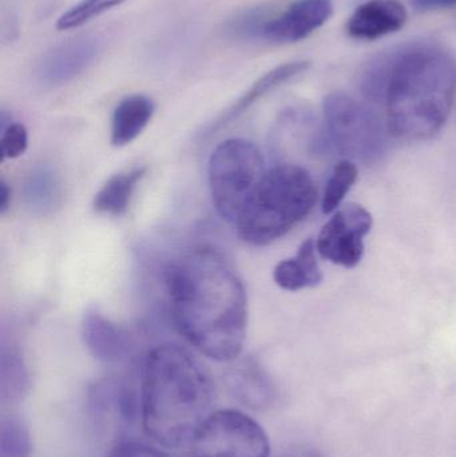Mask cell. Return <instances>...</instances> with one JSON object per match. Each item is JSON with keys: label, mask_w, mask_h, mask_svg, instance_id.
<instances>
[{"label": "cell", "mask_w": 456, "mask_h": 457, "mask_svg": "<svg viewBox=\"0 0 456 457\" xmlns=\"http://www.w3.org/2000/svg\"><path fill=\"white\" fill-rule=\"evenodd\" d=\"M126 2L128 0H82L58 19L56 29L59 31L78 29V27H82L83 24L93 21L94 18H98L106 11L118 7V5Z\"/></svg>", "instance_id": "20"}, {"label": "cell", "mask_w": 456, "mask_h": 457, "mask_svg": "<svg viewBox=\"0 0 456 457\" xmlns=\"http://www.w3.org/2000/svg\"><path fill=\"white\" fill-rule=\"evenodd\" d=\"M412 7L417 11L446 10L456 7V0H411Z\"/></svg>", "instance_id": "25"}, {"label": "cell", "mask_w": 456, "mask_h": 457, "mask_svg": "<svg viewBox=\"0 0 456 457\" xmlns=\"http://www.w3.org/2000/svg\"><path fill=\"white\" fill-rule=\"evenodd\" d=\"M316 244L312 238L303 242L296 257L281 261L273 270V279L278 287L289 292L318 287L323 273L316 258Z\"/></svg>", "instance_id": "14"}, {"label": "cell", "mask_w": 456, "mask_h": 457, "mask_svg": "<svg viewBox=\"0 0 456 457\" xmlns=\"http://www.w3.org/2000/svg\"><path fill=\"white\" fill-rule=\"evenodd\" d=\"M406 21V8L398 0H369L356 8L347 31L355 39H379L399 31Z\"/></svg>", "instance_id": "10"}, {"label": "cell", "mask_w": 456, "mask_h": 457, "mask_svg": "<svg viewBox=\"0 0 456 457\" xmlns=\"http://www.w3.org/2000/svg\"><path fill=\"white\" fill-rule=\"evenodd\" d=\"M154 110V102L142 94L123 98L112 112V146L122 147L131 144L149 125Z\"/></svg>", "instance_id": "13"}, {"label": "cell", "mask_w": 456, "mask_h": 457, "mask_svg": "<svg viewBox=\"0 0 456 457\" xmlns=\"http://www.w3.org/2000/svg\"><path fill=\"white\" fill-rule=\"evenodd\" d=\"M146 169L137 168L126 173L112 176L94 198V211L96 213L120 216L128 211L138 182L144 179Z\"/></svg>", "instance_id": "16"}, {"label": "cell", "mask_w": 456, "mask_h": 457, "mask_svg": "<svg viewBox=\"0 0 456 457\" xmlns=\"http://www.w3.org/2000/svg\"><path fill=\"white\" fill-rule=\"evenodd\" d=\"M29 145V134L21 123L10 122L2 128L0 152L3 160H15L26 153Z\"/></svg>", "instance_id": "23"}, {"label": "cell", "mask_w": 456, "mask_h": 457, "mask_svg": "<svg viewBox=\"0 0 456 457\" xmlns=\"http://www.w3.org/2000/svg\"><path fill=\"white\" fill-rule=\"evenodd\" d=\"M316 200L315 182L305 169L278 165L265 171L233 225L246 244L265 246L302 222Z\"/></svg>", "instance_id": "4"}, {"label": "cell", "mask_w": 456, "mask_h": 457, "mask_svg": "<svg viewBox=\"0 0 456 457\" xmlns=\"http://www.w3.org/2000/svg\"><path fill=\"white\" fill-rule=\"evenodd\" d=\"M0 380L3 397L21 396L27 384L26 367L21 351L15 344H5L4 340L2 341L0 353Z\"/></svg>", "instance_id": "17"}, {"label": "cell", "mask_w": 456, "mask_h": 457, "mask_svg": "<svg viewBox=\"0 0 456 457\" xmlns=\"http://www.w3.org/2000/svg\"><path fill=\"white\" fill-rule=\"evenodd\" d=\"M195 457H269L267 434L259 423L235 410L211 413L198 429Z\"/></svg>", "instance_id": "7"}, {"label": "cell", "mask_w": 456, "mask_h": 457, "mask_svg": "<svg viewBox=\"0 0 456 457\" xmlns=\"http://www.w3.org/2000/svg\"><path fill=\"white\" fill-rule=\"evenodd\" d=\"M213 399L208 372L187 349L162 344L147 354L142 370V423L158 445L179 448L193 443L211 415Z\"/></svg>", "instance_id": "3"}, {"label": "cell", "mask_w": 456, "mask_h": 457, "mask_svg": "<svg viewBox=\"0 0 456 457\" xmlns=\"http://www.w3.org/2000/svg\"><path fill=\"white\" fill-rule=\"evenodd\" d=\"M264 174V157L253 142L233 138L219 145L208 165L209 190L217 213L233 224Z\"/></svg>", "instance_id": "5"}, {"label": "cell", "mask_w": 456, "mask_h": 457, "mask_svg": "<svg viewBox=\"0 0 456 457\" xmlns=\"http://www.w3.org/2000/svg\"><path fill=\"white\" fill-rule=\"evenodd\" d=\"M174 324L216 361L240 356L248 324L245 287L230 261L211 246L189 250L165 270Z\"/></svg>", "instance_id": "1"}, {"label": "cell", "mask_w": 456, "mask_h": 457, "mask_svg": "<svg viewBox=\"0 0 456 457\" xmlns=\"http://www.w3.org/2000/svg\"><path fill=\"white\" fill-rule=\"evenodd\" d=\"M31 451L29 431L19 419H3L0 427V457H29Z\"/></svg>", "instance_id": "21"}, {"label": "cell", "mask_w": 456, "mask_h": 457, "mask_svg": "<svg viewBox=\"0 0 456 457\" xmlns=\"http://www.w3.org/2000/svg\"><path fill=\"white\" fill-rule=\"evenodd\" d=\"M27 201L35 209H50L55 204L58 195L56 179L48 169L35 170L27 182Z\"/></svg>", "instance_id": "22"}, {"label": "cell", "mask_w": 456, "mask_h": 457, "mask_svg": "<svg viewBox=\"0 0 456 457\" xmlns=\"http://www.w3.org/2000/svg\"><path fill=\"white\" fill-rule=\"evenodd\" d=\"M83 340L90 353L104 362H117L130 353V335L96 309L86 312L82 325Z\"/></svg>", "instance_id": "11"}, {"label": "cell", "mask_w": 456, "mask_h": 457, "mask_svg": "<svg viewBox=\"0 0 456 457\" xmlns=\"http://www.w3.org/2000/svg\"><path fill=\"white\" fill-rule=\"evenodd\" d=\"M109 457H169L162 451L138 442H123L115 445Z\"/></svg>", "instance_id": "24"}, {"label": "cell", "mask_w": 456, "mask_h": 457, "mask_svg": "<svg viewBox=\"0 0 456 457\" xmlns=\"http://www.w3.org/2000/svg\"><path fill=\"white\" fill-rule=\"evenodd\" d=\"M358 179V168L352 161H340L335 166L323 195V213L329 214L339 208L347 193Z\"/></svg>", "instance_id": "19"}, {"label": "cell", "mask_w": 456, "mask_h": 457, "mask_svg": "<svg viewBox=\"0 0 456 457\" xmlns=\"http://www.w3.org/2000/svg\"><path fill=\"white\" fill-rule=\"evenodd\" d=\"M371 227V213L358 204H348L321 228L316 249L326 260L353 268L363 258L364 237Z\"/></svg>", "instance_id": "8"}, {"label": "cell", "mask_w": 456, "mask_h": 457, "mask_svg": "<svg viewBox=\"0 0 456 457\" xmlns=\"http://www.w3.org/2000/svg\"><path fill=\"white\" fill-rule=\"evenodd\" d=\"M326 137L339 154L372 163L388 146L387 123L369 104L344 93H334L324 102Z\"/></svg>", "instance_id": "6"}, {"label": "cell", "mask_w": 456, "mask_h": 457, "mask_svg": "<svg viewBox=\"0 0 456 457\" xmlns=\"http://www.w3.org/2000/svg\"><path fill=\"white\" fill-rule=\"evenodd\" d=\"M308 67H310V62L307 61L291 62V63L281 64V66L276 67L272 71L260 78L232 107H229V109L211 126L209 134L217 133V131L221 130L222 128L229 125L233 120H237L241 114H244L252 104H256L262 96H267V94L275 90L278 86L288 82L292 78L307 71Z\"/></svg>", "instance_id": "12"}, {"label": "cell", "mask_w": 456, "mask_h": 457, "mask_svg": "<svg viewBox=\"0 0 456 457\" xmlns=\"http://www.w3.org/2000/svg\"><path fill=\"white\" fill-rule=\"evenodd\" d=\"M235 389L237 396L253 408L267 407L273 399V389L268 378L256 367H246L236 372Z\"/></svg>", "instance_id": "18"}, {"label": "cell", "mask_w": 456, "mask_h": 457, "mask_svg": "<svg viewBox=\"0 0 456 457\" xmlns=\"http://www.w3.org/2000/svg\"><path fill=\"white\" fill-rule=\"evenodd\" d=\"M11 201V190L4 179L0 181V213L4 214L8 211Z\"/></svg>", "instance_id": "26"}, {"label": "cell", "mask_w": 456, "mask_h": 457, "mask_svg": "<svg viewBox=\"0 0 456 457\" xmlns=\"http://www.w3.org/2000/svg\"><path fill=\"white\" fill-rule=\"evenodd\" d=\"M98 51L95 40L78 39L56 48L43 67V77L50 83H62L79 74Z\"/></svg>", "instance_id": "15"}, {"label": "cell", "mask_w": 456, "mask_h": 457, "mask_svg": "<svg viewBox=\"0 0 456 457\" xmlns=\"http://www.w3.org/2000/svg\"><path fill=\"white\" fill-rule=\"evenodd\" d=\"M332 8V0H296L275 18L260 24L259 35L269 42H299L331 18Z\"/></svg>", "instance_id": "9"}, {"label": "cell", "mask_w": 456, "mask_h": 457, "mask_svg": "<svg viewBox=\"0 0 456 457\" xmlns=\"http://www.w3.org/2000/svg\"><path fill=\"white\" fill-rule=\"evenodd\" d=\"M281 457H321L316 451L310 450V448H294L289 451L286 455Z\"/></svg>", "instance_id": "27"}, {"label": "cell", "mask_w": 456, "mask_h": 457, "mask_svg": "<svg viewBox=\"0 0 456 457\" xmlns=\"http://www.w3.org/2000/svg\"><path fill=\"white\" fill-rule=\"evenodd\" d=\"M367 101L383 104L394 137L428 139L441 131L456 96V59L431 43H414L369 63L361 80Z\"/></svg>", "instance_id": "2"}]
</instances>
